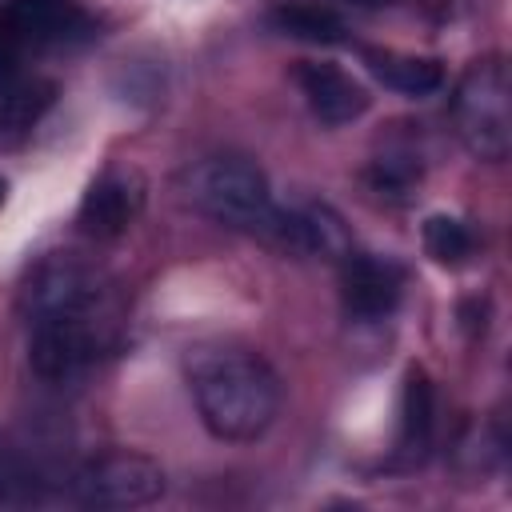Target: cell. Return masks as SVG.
<instances>
[{
	"label": "cell",
	"mask_w": 512,
	"mask_h": 512,
	"mask_svg": "<svg viewBox=\"0 0 512 512\" xmlns=\"http://www.w3.org/2000/svg\"><path fill=\"white\" fill-rule=\"evenodd\" d=\"M188 388L204 428L220 440H256L280 412V376L272 364L236 344H196L184 356Z\"/></svg>",
	"instance_id": "6da1fadb"
},
{
	"label": "cell",
	"mask_w": 512,
	"mask_h": 512,
	"mask_svg": "<svg viewBox=\"0 0 512 512\" xmlns=\"http://www.w3.org/2000/svg\"><path fill=\"white\" fill-rule=\"evenodd\" d=\"M188 200L216 224L264 236L276 216L268 176L244 156H208L184 176Z\"/></svg>",
	"instance_id": "7a4b0ae2"
},
{
	"label": "cell",
	"mask_w": 512,
	"mask_h": 512,
	"mask_svg": "<svg viewBox=\"0 0 512 512\" xmlns=\"http://www.w3.org/2000/svg\"><path fill=\"white\" fill-rule=\"evenodd\" d=\"M456 136L476 160L500 164L512 148V104H508V68L500 56L472 60L452 96Z\"/></svg>",
	"instance_id": "3957f363"
},
{
	"label": "cell",
	"mask_w": 512,
	"mask_h": 512,
	"mask_svg": "<svg viewBox=\"0 0 512 512\" xmlns=\"http://www.w3.org/2000/svg\"><path fill=\"white\" fill-rule=\"evenodd\" d=\"M24 312L28 324L56 316H112V284L80 256H48L24 280Z\"/></svg>",
	"instance_id": "277c9868"
},
{
	"label": "cell",
	"mask_w": 512,
	"mask_h": 512,
	"mask_svg": "<svg viewBox=\"0 0 512 512\" xmlns=\"http://www.w3.org/2000/svg\"><path fill=\"white\" fill-rule=\"evenodd\" d=\"M28 360L32 372L48 384H68L84 376L116 340L112 316H56L28 324Z\"/></svg>",
	"instance_id": "5b68a950"
},
{
	"label": "cell",
	"mask_w": 512,
	"mask_h": 512,
	"mask_svg": "<svg viewBox=\"0 0 512 512\" xmlns=\"http://www.w3.org/2000/svg\"><path fill=\"white\" fill-rule=\"evenodd\" d=\"M164 468L140 452H100L72 476V496L84 508H144L164 496Z\"/></svg>",
	"instance_id": "8992f818"
},
{
	"label": "cell",
	"mask_w": 512,
	"mask_h": 512,
	"mask_svg": "<svg viewBox=\"0 0 512 512\" xmlns=\"http://www.w3.org/2000/svg\"><path fill=\"white\" fill-rule=\"evenodd\" d=\"M144 196H148L144 176L128 164H112L88 184L80 212H76V224L96 240H116L136 224Z\"/></svg>",
	"instance_id": "52a82bcc"
},
{
	"label": "cell",
	"mask_w": 512,
	"mask_h": 512,
	"mask_svg": "<svg viewBox=\"0 0 512 512\" xmlns=\"http://www.w3.org/2000/svg\"><path fill=\"white\" fill-rule=\"evenodd\" d=\"M284 252L296 256H320V260H344L352 252V236L328 204H296V208H276L272 228L264 232Z\"/></svg>",
	"instance_id": "ba28073f"
},
{
	"label": "cell",
	"mask_w": 512,
	"mask_h": 512,
	"mask_svg": "<svg viewBox=\"0 0 512 512\" xmlns=\"http://www.w3.org/2000/svg\"><path fill=\"white\" fill-rule=\"evenodd\" d=\"M400 288H404V272L392 260L380 256H344L340 268V300L344 312L352 320H380L400 304Z\"/></svg>",
	"instance_id": "9c48e42d"
},
{
	"label": "cell",
	"mask_w": 512,
	"mask_h": 512,
	"mask_svg": "<svg viewBox=\"0 0 512 512\" xmlns=\"http://www.w3.org/2000/svg\"><path fill=\"white\" fill-rule=\"evenodd\" d=\"M296 84L320 124H352L356 116L368 112V92L360 80H352L336 64H312L304 60L296 68Z\"/></svg>",
	"instance_id": "30bf717a"
},
{
	"label": "cell",
	"mask_w": 512,
	"mask_h": 512,
	"mask_svg": "<svg viewBox=\"0 0 512 512\" xmlns=\"http://www.w3.org/2000/svg\"><path fill=\"white\" fill-rule=\"evenodd\" d=\"M432 384L420 368H412L404 376V392H400V432H396V452L404 460H420L432 444Z\"/></svg>",
	"instance_id": "8fae6325"
},
{
	"label": "cell",
	"mask_w": 512,
	"mask_h": 512,
	"mask_svg": "<svg viewBox=\"0 0 512 512\" xmlns=\"http://www.w3.org/2000/svg\"><path fill=\"white\" fill-rule=\"evenodd\" d=\"M368 68L376 80H384L388 88L404 92V96H428L444 84V64L432 60V56H412V52H392V48H372L368 56Z\"/></svg>",
	"instance_id": "7c38bea8"
},
{
	"label": "cell",
	"mask_w": 512,
	"mask_h": 512,
	"mask_svg": "<svg viewBox=\"0 0 512 512\" xmlns=\"http://www.w3.org/2000/svg\"><path fill=\"white\" fill-rule=\"evenodd\" d=\"M272 32L308 40V44H340L344 40V20L320 4H276L268 12Z\"/></svg>",
	"instance_id": "4fadbf2b"
},
{
	"label": "cell",
	"mask_w": 512,
	"mask_h": 512,
	"mask_svg": "<svg viewBox=\"0 0 512 512\" xmlns=\"http://www.w3.org/2000/svg\"><path fill=\"white\" fill-rule=\"evenodd\" d=\"M56 100V84L40 76H16L0 88V132H20L44 116V108Z\"/></svg>",
	"instance_id": "5bb4252c"
},
{
	"label": "cell",
	"mask_w": 512,
	"mask_h": 512,
	"mask_svg": "<svg viewBox=\"0 0 512 512\" xmlns=\"http://www.w3.org/2000/svg\"><path fill=\"white\" fill-rule=\"evenodd\" d=\"M424 252L436 264L460 268L472 252H476V236L468 232V224H460L456 216H428L424 220Z\"/></svg>",
	"instance_id": "9a60e30c"
},
{
	"label": "cell",
	"mask_w": 512,
	"mask_h": 512,
	"mask_svg": "<svg viewBox=\"0 0 512 512\" xmlns=\"http://www.w3.org/2000/svg\"><path fill=\"white\" fill-rule=\"evenodd\" d=\"M368 180L380 196H404L416 180H420V164H408L400 156H380L372 168H368Z\"/></svg>",
	"instance_id": "2e32d148"
},
{
	"label": "cell",
	"mask_w": 512,
	"mask_h": 512,
	"mask_svg": "<svg viewBox=\"0 0 512 512\" xmlns=\"http://www.w3.org/2000/svg\"><path fill=\"white\" fill-rule=\"evenodd\" d=\"M24 500H28V472H24V464L0 444V508L24 504Z\"/></svg>",
	"instance_id": "e0dca14e"
},
{
	"label": "cell",
	"mask_w": 512,
	"mask_h": 512,
	"mask_svg": "<svg viewBox=\"0 0 512 512\" xmlns=\"http://www.w3.org/2000/svg\"><path fill=\"white\" fill-rule=\"evenodd\" d=\"M352 4H360V8H380V4H392V0H352Z\"/></svg>",
	"instance_id": "ac0fdd59"
},
{
	"label": "cell",
	"mask_w": 512,
	"mask_h": 512,
	"mask_svg": "<svg viewBox=\"0 0 512 512\" xmlns=\"http://www.w3.org/2000/svg\"><path fill=\"white\" fill-rule=\"evenodd\" d=\"M0 200H4V180H0Z\"/></svg>",
	"instance_id": "d6986e66"
}]
</instances>
